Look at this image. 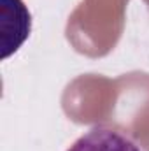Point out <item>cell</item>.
Segmentation results:
<instances>
[{"label":"cell","mask_w":149,"mask_h":151,"mask_svg":"<svg viewBox=\"0 0 149 151\" xmlns=\"http://www.w3.org/2000/svg\"><path fill=\"white\" fill-rule=\"evenodd\" d=\"M67 151H142L125 132L107 125H97L82 134Z\"/></svg>","instance_id":"1"}]
</instances>
